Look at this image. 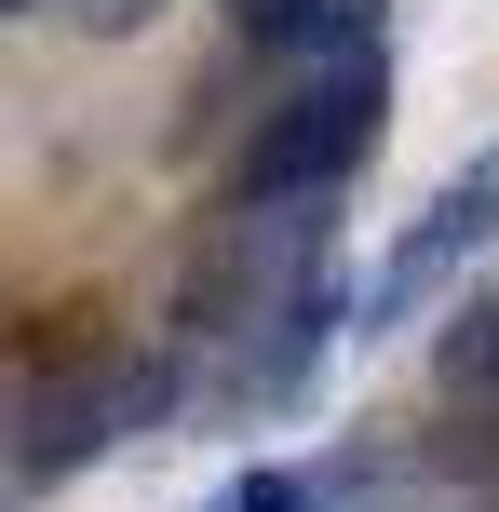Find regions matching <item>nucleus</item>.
<instances>
[{
  "mask_svg": "<svg viewBox=\"0 0 499 512\" xmlns=\"http://www.w3.org/2000/svg\"><path fill=\"white\" fill-rule=\"evenodd\" d=\"M378 135H392V54H338V68H297L284 95L257 108V135L230 149L216 203H230V216L324 203V189H351V176L378 162Z\"/></svg>",
  "mask_w": 499,
  "mask_h": 512,
  "instance_id": "nucleus-1",
  "label": "nucleus"
},
{
  "mask_svg": "<svg viewBox=\"0 0 499 512\" xmlns=\"http://www.w3.org/2000/svg\"><path fill=\"white\" fill-rule=\"evenodd\" d=\"M486 243H499V135L459 162L446 189H432L419 216H405L392 243H378V270L351 283V324H365V337H405L432 297H459V283H473V256H486Z\"/></svg>",
  "mask_w": 499,
  "mask_h": 512,
  "instance_id": "nucleus-2",
  "label": "nucleus"
},
{
  "mask_svg": "<svg viewBox=\"0 0 499 512\" xmlns=\"http://www.w3.org/2000/svg\"><path fill=\"white\" fill-rule=\"evenodd\" d=\"M162 364H122V378H68V391H41V405H27V432H14V472L27 486H68L81 459H108V445L135 432V418H149L162 432Z\"/></svg>",
  "mask_w": 499,
  "mask_h": 512,
  "instance_id": "nucleus-3",
  "label": "nucleus"
},
{
  "mask_svg": "<svg viewBox=\"0 0 499 512\" xmlns=\"http://www.w3.org/2000/svg\"><path fill=\"white\" fill-rule=\"evenodd\" d=\"M257 68H338V54H392V0H216Z\"/></svg>",
  "mask_w": 499,
  "mask_h": 512,
  "instance_id": "nucleus-4",
  "label": "nucleus"
},
{
  "mask_svg": "<svg viewBox=\"0 0 499 512\" xmlns=\"http://www.w3.org/2000/svg\"><path fill=\"white\" fill-rule=\"evenodd\" d=\"M203 512H338V499H324L311 472H284V459H257V472H230V486H216Z\"/></svg>",
  "mask_w": 499,
  "mask_h": 512,
  "instance_id": "nucleus-5",
  "label": "nucleus"
},
{
  "mask_svg": "<svg viewBox=\"0 0 499 512\" xmlns=\"http://www.w3.org/2000/svg\"><path fill=\"white\" fill-rule=\"evenodd\" d=\"M54 14H68V27H81V41H135V27H149V14H162V0H54Z\"/></svg>",
  "mask_w": 499,
  "mask_h": 512,
  "instance_id": "nucleus-6",
  "label": "nucleus"
},
{
  "mask_svg": "<svg viewBox=\"0 0 499 512\" xmlns=\"http://www.w3.org/2000/svg\"><path fill=\"white\" fill-rule=\"evenodd\" d=\"M0 14H27V0H0Z\"/></svg>",
  "mask_w": 499,
  "mask_h": 512,
  "instance_id": "nucleus-7",
  "label": "nucleus"
}]
</instances>
